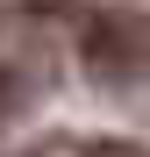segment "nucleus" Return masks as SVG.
I'll return each mask as SVG.
<instances>
[{
  "instance_id": "2",
  "label": "nucleus",
  "mask_w": 150,
  "mask_h": 157,
  "mask_svg": "<svg viewBox=\"0 0 150 157\" xmlns=\"http://www.w3.org/2000/svg\"><path fill=\"white\" fill-rule=\"evenodd\" d=\"M7 7H21V14H57L64 0H7Z\"/></svg>"
},
{
  "instance_id": "1",
  "label": "nucleus",
  "mask_w": 150,
  "mask_h": 157,
  "mask_svg": "<svg viewBox=\"0 0 150 157\" xmlns=\"http://www.w3.org/2000/svg\"><path fill=\"white\" fill-rule=\"evenodd\" d=\"M86 57L107 64V71H143L150 64V14H129V7L93 14L86 21Z\"/></svg>"
}]
</instances>
